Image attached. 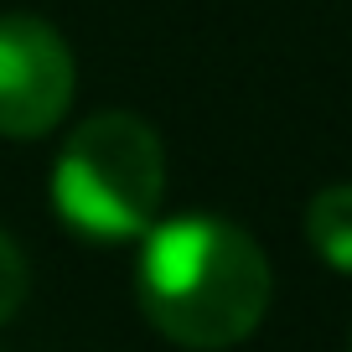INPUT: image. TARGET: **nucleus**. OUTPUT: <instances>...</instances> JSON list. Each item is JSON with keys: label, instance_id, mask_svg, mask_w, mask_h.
I'll use <instances>...</instances> for the list:
<instances>
[{"label": "nucleus", "instance_id": "nucleus-1", "mask_svg": "<svg viewBox=\"0 0 352 352\" xmlns=\"http://www.w3.org/2000/svg\"><path fill=\"white\" fill-rule=\"evenodd\" d=\"M270 259L228 218L187 212L155 223L145 239L135 296L161 337L192 352H218L243 342L270 311Z\"/></svg>", "mask_w": 352, "mask_h": 352}, {"label": "nucleus", "instance_id": "nucleus-3", "mask_svg": "<svg viewBox=\"0 0 352 352\" xmlns=\"http://www.w3.org/2000/svg\"><path fill=\"white\" fill-rule=\"evenodd\" d=\"M78 63L73 47L42 16H0V135L42 140L73 104Z\"/></svg>", "mask_w": 352, "mask_h": 352}, {"label": "nucleus", "instance_id": "nucleus-5", "mask_svg": "<svg viewBox=\"0 0 352 352\" xmlns=\"http://www.w3.org/2000/svg\"><path fill=\"white\" fill-rule=\"evenodd\" d=\"M26 285H32L26 254L16 249V239H6V233H0V321L16 316V306L26 300Z\"/></svg>", "mask_w": 352, "mask_h": 352}, {"label": "nucleus", "instance_id": "nucleus-2", "mask_svg": "<svg viewBox=\"0 0 352 352\" xmlns=\"http://www.w3.org/2000/svg\"><path fill=\"white\" fill-rule=\"evenodd\" d=\"M166 197V145L140 114L104 109L67 135L52 166V202L88 239H140Z\"/></svg>", "mask_w": 352, "mask_h": 352}, {"label": "nucleus", "instance_id": "nucleus-4", "mask_svg": "<svg viewBox=\"0 0 352 352\" xmlns=\"http://www.w3.org/2000/svg\"><path fill=\"white\" fill-rule=\"evenodd\" d=\"M306 239L316 259L337 275H352V187H327L306 208Z\"/></svg>", "mask_w": 352, "mask_h": 352}, {"label": "nucleus", "instance_id": "nucleus-6", "mask_svg": "<svg viewBox=\"0 0 352 352\" xmlns=\"http://www.w3.org/2000/svg\"><path fill=\"white\" fill-rule=\"evenodd\" d=\"M347 347H352V342H347Z\"/></svg>", "mask_w": 352, "mask_h": 352}]
</instances>
